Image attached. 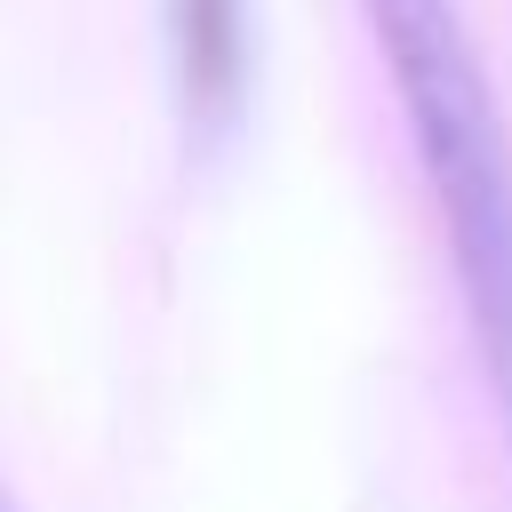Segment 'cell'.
<instances>
[{
	"instance_id": "cell-2",
	"label": "cell",
	"mask_w": 512,
	"mask_h": 512,
	"mask_svg": "<svg viewBox=\"0 0 512 512\" xmlns=\"http://www.w3.org/2000/svg\"><path fill=\"white\" fill-rule=\"evenodd\" d=\"M168 48L192 128H224L248 88V0H168Z\"/></svg>"
},
{
	"instance_id": "cell-1",
	"label": "cell",
	"mask_w": 512,
	"mask_h": 512,
	"mask_svg": "<svg viewBox=\"0 0 512 512\" xmlns=\"http://www.w3.org/2000/svg\"><path fill=\"white\" fill-rule=\"evenodd\" d=\"M360 8L400 88V120L448 232L480 368L512 416V136L496 120V88L472 56L456 0H360Z\"/></svg>"
},
{
	"instance_id": "cell-3",
	"label": "cell",
	"mask_w": 512,
	"mask_h": 512,
	"mask_svg": "<svg viewBox=\"0 0 512 512\" xmlns=\"http://www.w3.org/2000/svg\"><path fill=\"white\" fill-rule=\"evenodd\" d=\"M0 512H8V496H0Z\"/></svg>"
}]
</instances>
